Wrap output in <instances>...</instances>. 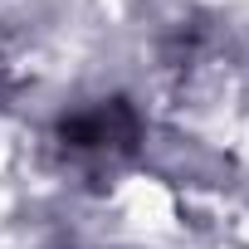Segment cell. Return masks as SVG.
<instances>
[{
    "mask_svg": "<svg viewBox=\"0 0 249 249\" xmlns=\"http://www.w3.org/2000/svg\"><path fill=\"white\" fill-rule=\"evenodd\" d=\"M59 142L73 157H122L137 142V112L127 103H93L59 127Z\"/></svg>",
    "mask_w": 249,
    "mask_h": 249,
    "instance_id": "obj_1",
    "label": "cell"
}]
</instances>
